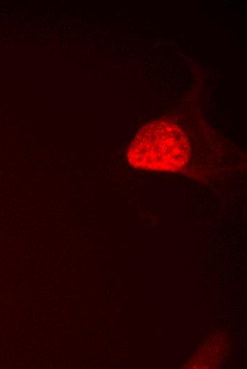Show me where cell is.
I'll use <instances>...</instances> for the list:
<instances>
[{"label":"cell","instance_id":"cell-1","mask_svg":"<svg viewBox=\"0 0 247 369\" xmlns=\"http://www.w3.org/2000/svg\"><path fill=\"white\" fill-rule=\"evenodd\" d=\"M190 144L175 123L155 120L143 126L127 151L129 163L139 170L177 172L187 164Z\"/></svg>","mask_w":247,"mask_h":369}]
</instances>
